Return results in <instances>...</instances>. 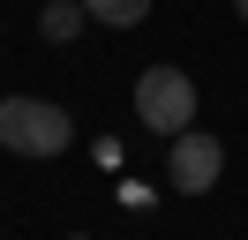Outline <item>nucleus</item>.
<instances>
[{"mask_svg":"<svg viewBox=\"0 0 248 240\" xmlns=\"http://www.w3.org/2000/svg\"><path fill=\"white\" fill-rule=\"evenodd\" d=\"M76 143V113L53 98H0V150L8 158H61Z\"/></svg>","mask_w":248,"mask_h":240,"instance_id":"f257e3e1","label":"nucleus"},{"mask_svg":"<svg viewBox=\"0 0 248 240\" xmlns=\"http://www.w3.org/2000/svg\"><path fill=\"white\" fill-rule=\"evenodd\" d=\"M136 120L151 135L196 128V75H188V68H143L136 75Z\"/></svg>","mask_w":248,"mask_h":240,"instance_id":"f03ea898","label":"nucleus"},{"mask_svg":"<svg viewBox=\"0 0 248 240\" xmlns=\"http://www.w3.org/2000/svg\"><path fill=\"white\" fill-rule=\"evenodd\" d=\"M166 180L181 195H211L218 180H226V143H218L211 128H181L173 135V158H166Z\"/></svg>","mask_w":248,"mask_h":240,"instance_id":"7ed1b4c3","label":"nucleus"},{"mask_svg":"<svg viewBox=\"0 0 248 240\" xmlns=\"http://www.w3.org/2000/svg\"><path fill=\"white\" fill-rule=\"evenodd\" d=\"M83 15H91V8H83V0H46V15H38V30H46L53 45H68V38H76V30H83Z\"/></svg>","mask_w":248,"mask_h":240,"instance_id":"20e7f679","label":"nucleus"},{"mask_svg":"<svg viewBox=\"0 0 248 240\" xmlns=\"http://www.w3.org/2000/svg\"><path fill=\"white\" fill-rule=\"evenodd\" d=\"M91 8V23H106V30H136L143 15H151V0H83Z\"/></svg>","mask_w":248,"mask_h":240,"instance_id":"39448f33","label":"nucleus"},{"mask_svg":"<svg viewBox=\"0 0 248 240\" xmlns=\"http://www.w3.org/2000/svg\"><path fill=\"white\" fill-rule=\"evenodd\" d=\"M233 8H241V30H248V0H233Z\"/></svg>","mask_w":248,"mask_h":240,"instance_id":"423d86ee","label":"nucleus"},{"mask_svg":"<svg viewBox=\"0 0 248 240\" xmlns=\"http://www.w3.org/2000/svg\"><path fill=\"white\" fill-rule=\"evenodd\" d=\"M68 240H91V233H68Z\"/></svg>","mask_w":248,"mask_h":240,"instance_id":"0eeeda50","label":"nucleus"}]
</instances>
